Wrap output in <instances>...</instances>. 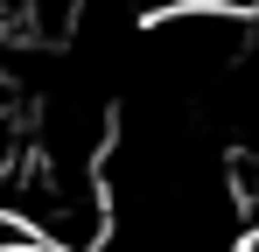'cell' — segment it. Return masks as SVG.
Segmentation results:
<instances>
[{
    "instance_id": "1",
    "label": "cell",
    "mask_w": 259,
    "mask_h": 252,
    "mask_svg": "<svg viewBox=\"0 0 259 252\" xmlns=\"http://www.w3.org/2000/svg\"><path fill=\"white\" fill-rule=\"evenodd\" d=\"M21 238H28V231H21V224H14V217L0 210V245H21Z\"/></svg>"
},
{
    "instance_id": "2",
    "label": "cell",
    "mask_w": 259,
    "mask_h": 252,
    "mask_svg": "<svg viewBox=\"0 0 259 252\" xmlns=\"http://www.w3.org/2000/svg\"><path fill=\"white\" fill-rule=\"evenodd\" d=\"M0 252H56V245H42V238H21V245H0Z\"/></svg>"
}]
</instances>
